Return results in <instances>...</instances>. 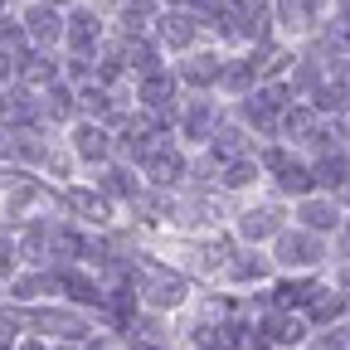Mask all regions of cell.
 I'll return each instance as SVG.
<instances>
[{"mask_svg":"<svg viewBox=\"0 0 350 350\" xmlns=\"http://www.w3.org/2000/svg\"><path fill=\"white\" fill-rule=\"evenodd\" d=\"M20 25H25L29 49H59L64 44V10L49 5V0H29L20 10Z\"/></svg>","mask_w":350,"mask_h":350,"instance_id":"obj_1","label":"cell"},{"mask_svg":"<svg viewBox=\"0 0 350 350\" xmlns=\"http://www.w3.org/2000/svg\"><path fill=\"white\" fill-rule=\"evenodd\" d=\"M64 44H68V54H98L103 49V20H98V10L68 5V15H64Z\"/></svg>","mask_w":350,"mask_h":350,"instance_id":"obj_2","label":"cell"},{"mask_svg":"<svg viewBox=\"0 0 350 350\" xmlns=\"http://www.w3.org/2000/svg\"><path fill=\"white\" fill-rule=\"evenodd\" d=\"M278 262H282V268H317V262H321V234L282 229L278 234Z\"/></svg>","mask_w":350,"mask_h":350,"instance_id":"obj_3","label":"cell"},{"mask_svg":"<svg viewBox=\"0 0 350 350\" xmlns=\"http://www.w3.org/2000/svg\"><path fill=\"white\" fill-rule=\"evenodd\" d=\"M25 326L44 331V336H59V340H83L88 336L78 312H54V306H25Z\"/></svg>","mask_w":350,"mask_h":350,"instance_id":"obj_4","label":"cell"},{"mask_svg":"<svg viewBox=\"0 0 350 350\" xmlns=\"http://www.w3.org/2000/svg\"><path fill=\"white\" fill-rule=\"evenodd\" d=\"M54 282H59V292L68 297V301H78V306H103V278H93L88 268H78V262H64V268H54Z\"/></svg>","mask_w":350,"mask_h":350,"instance_id":"obj_5","label":"cell"},{"mask_svg":"<svg viewBox=\"0 0 350 350\" xmlns=\"http://www.w3.org/2000/svg\"><path fill=\"white\" fill-rule=\"evenodd\" d=\"M200 15L195 10H161L156 15V44L161 49H190L195 34H200Z\"/></svg>","mask_w":350,"mask_h":350,"instance_id":"obj_6","label":"cell"},{"mask_svg":"<svg viewBox=\"0 0 350 350\" xmlns=\"http://www.w3.org/2000/svg\"><path fill=\"white\" fill-rule=\"evenodd\" d=\"M142 170H146V180H151V185H161V190H165V185H175V180H185V170H190V165H185V156H180V151H175V146L161 137V142L146 151Z\"/></svg>","mask_w":350,"mask_h":350,"instance_id":"obj_7","label":"cell"},{"mask_svg":"<svg viewBox=\"0 0 350 350\" xmlns=\"http://www.w3.org/2000/svg\"><path fill=\"white\" fill-rule=\"evenodd\" d=\"M73 156L88 161V165L107 161V156H112V126H107V122H93V117H83V122L73 126Z\"/></svg>","mask_w":350,"mask_h":350,"instance_id":"obj_8","label":"cell"},{"mask_svg":"<svg viewBox=\"0 0 350 350\" xmlns=\"http://www.w3.org/2000/svg\"><path fill=\"white\" fill-rule=\"evenodd\" d=\"M137 292H142V301L151 306V312H165V306H180L190 287H185V278H170V273L151 268L146 282H137Z\"/></svg>","mask_w":350,"mask_h":350,"instance_id":"obj_9","label":"cell"},{"mask_svg":"<svg viewBox=\"0 0 350 350\" xmlns=\"http://www.w3.org/2000/svg\"><path fill=\"white\" fill-rule=\"evenodd\" d=\"M59 78H64V64L54 59V49H29L20 59V88H29V93H44Z\"/></svg>","mask_w":350,"mask_h":350,"instance_id":"obj_10","label":"cell"},{"mask_svg":"<svg viewBox=\"0 0 350 350\" xmlns=\"http://www.w3.org/2000/svg\"><path fill=\"white\" fill-rule=\"evenodd\" d=\"M59 200H64V209H68V214H78V219H83V224H107V214H112V200H107L103 190L68 185Z\"/></svg>","mask_w":350,"mask_h":350,"instance_id":"obj_11","label":"cell"},{"mask_svg":"<svg viewBox=\"0 0 350 350\" xmlns=\"http://www.w3.org/2000/svg\"><path fill=\"white\" fill-rule=\"evenodd\" d=\"M49 126H10V156L5 161H25V165H39L49 156Z\"/></svg>","mask_w":350,"mask_h":350,"instance_id":"obj_12","label":"cell"},{"mask_svg":"<svg viewBox=\"0 0 350 350\" xmlns=\"http://www.w3.org/2000/svg\"><path fill=\"white\" fill-rule=\"evenodd\" d=\"M219 73H224V59H219V54H190V59H180V83L195 88V93L214 88Z\"/></svg>","mask_w":350,"mask_h":350,"instance_id":"obj_13","label":"cell"},{"mask_svg":"<svg viewBox=\"0 0 350 350\" xmlns=\"http://www.w3.org/2000/svg\"><path fill=\"white\" fill-rule=\"evenodd\" d=\"M239 234L243 239H273V234H282V209L278 204H258V209H243L239 214Z\"/></svg>","mask_w":350,"mask_h":350,"instance_id":"obj_14","label":"cell"},{"mask_svg":"<svg viewBox=\"0 0 350 350\" xmlns=\"http://www.w3.org/2000/svg\"><path fill=\"white\" fill-rule=\"evenodd\" d=\"M117 49H122V64H126V73H156L161 68V49H156V44L151 39H137V34H126L122 44H117Z\"/></svg>","mask_w":350,"mask_h":350,"instance_id":"obj_15","label":"cell"},{"mask_svg":"<svg viewBox=\"0 0 350 350\" xmlns=\"http://www.w3.org/2000/svg\"><path fill=\"white\" fill-rule=\"evenodd\" d=\"M297 219H301V229L321 234V229H336L340 224V204L336 200H321V195H306L301 209H297Z\"/></svg>","mask_w":350,"mask_h":350,"instance_id":"obj_16","label":"cell"},{"mask_svg":"<svg viewBox=\"0 0 350 350\" xmlns=\"http://www.w3.org/2000/svg\"><path fill=\"white\" fill-rule=\"evenodd\" d=\"M49 292H59V282H54V273H15L10 278V301L15 306H34L39 297H49Z\"/></svg>","mask_w":350,"mask_h":350,"instance_id":"obj_17","label":"cell"},{"mask_svg":"<svg viewBox=\"0 0 350 350\" xmlns=\"http://www.w3.org/2000/svg\"><path fill=\"white\" fill-rule=\"evenodd\" d=\"M98 190H103L107 200H131V204L142 200V185H137V175H131L126 165H107V170L98 175Z\"/></svg>","mask_w":350,"mask_h":350,"instance_id":"obj_18","label":"cell"},{"mask_svg":"<svg viewBox=\"0 0 350 350\" xmlns=\"http://www.w3.org/2000/svg\"><path fill=\"white\" fill-rule=\"evenodd\" d=\"M214 122H219V107H214V98H195L185 112H180V126H185V137H214Z\"/></svg>","mask_w":350,"mask_h":350,"instance_id":"obj_19","label":"cell"},{"mask_svg":"<svg viewBox=\"0 0 350 350\" xmlns=\"http://www.w3.org/2000/svg\"><path fill=\"white\" fill-rule=\"evenodd\" d=\"M209 151H214L219 165H224V161H243V156H253V146H248V137H243V126H219V131H214V142H209Z\"/></svg>","mask_w":350,"mask_h":350,"instance_id":"obj_20","label":"cell"},{"mask_svg":"<svg viewBox=\"0 0 350 350\" xmlns=\"http://www.w3.org/2000/svg\"><path fill=\"white\" fill-rule=\"evenodd\" d=\"M258 331H268V340H273V345H297V340L306 336V321H301V317H292V312H273Z\"/></svg>","mask_w":350,"mask_h":350,"instance_id":"obj_21","label":"cell"},{"mask_svg":"<svg viewBox=\"0 0 350 350\" xmlns=\"http://www.w3.org/2000/svg\"><path fill=\"white\" fill-rule=\"evenodd\" d=\"M317 126H321V122H317V107H287L282 122H278V131H287L292 142H312Z\"/></svg>","mask_w":350,"mask_h":350,"instance_id":"obj_22","label":"cell"},{"mask_svg":"<svg viewBox=\"0 0 350 350\" xmlns=\"http://www.w3.org/2000/svg\"><path fill=\"white\" fill-rule=\"evenodd\" d=\"M345 175H350V161H345V151H340V146H336V151H326V156L312 165V180H317V185H326V190H336Z\"/></svg>","mask_w":350,"mask_h":350,"instance_id":"obj_23","label":"cell"},{"mask_svg":"<svg viewBox=\"0 0 350 350\" xmlns=\"http://www.w3.org/2000/svg\"><path fill=\"white\" fill-rule=\"evenodd\" d=\"M278 185H282L287 195H301V200H306V195L317 190V180H312V170H306V165H297L292 156H287V161L278 165Z\"/></svg>","mask_w":350,"mask_h":350,"instance_id":"obj_24","label":"cell"},{"mask_svg":"<svg viewBox=\"0 0 350 350\" xmlns=\"http://www.w3.org/2000/svg\"><path fill=\"white\" fill-rule=\"evenodd\" d=\"M219 83L229 88V93H253V83H258V68H253V59H234V64H224V73H219Z\"/></svg>","mask_w":350,"mask_h":350,"instance_id":"obj_25","label":"cell"},{"mask_svg":"<svg viewBox=\"0 0 350 350\" xmlns=\"http://www.w3.org/2000/svg\"><path fill=\"white\" fill-rule=\"evenodd\" d=\"M156 0H122V29L126 34H137V29H146V25H156Z\"/></svg>","mask_w":350,"mask_h":350,"instance_id":"obj_26","label":"cell"},{"mask_svg":"<svg viewBox=\"0 0 350 350\" xmlns=\"http://www.w3.org/2000/svg\"><path fill=\"white\" fill-rule=\"evenodd\" d=\"M229 278L258 282V278H268V262H262L258 253H229Z\"/></svg>","mask_w":350,"mask_h":350,"instance_id":"obj_27","label":"cell"},{"mask_svg":"<svg viewBox=\"0 0 350 350\" xmlns=\"http://www.w3.org/2000/svg\"><path fill=\"white\" fill-rule=\"evenodd\" d=\"M258 156H243V161H224V185L229 190H243V185H253L258 180Z\"/></svg>","mask_w":350,"mask_h":350,"instance_id":"obj_28","label":"cell"},{"mask_svg":"<svg viewBox=\"0 0 350 350\" xmlns=\"http://www.w3.org/2000/svg\"><path fill=\"white\" fill-rule=\"evenodd\" d=\"M312 317H317V321H336V317H345V292L321 287V292L312 297Z\"/></svg>","mask_w":350,"mask_h":350,"instance_id":"obj_29","label":"cell"},{"mask_svg":"<svg viewBox=\"0 0 350 350\" xmlns=\"http://www.w3.org/2000/svg\"><path fill=\"white\" fill-rule=\"evenodd\" d=\"M312 20V0H278V25L282 29H306Z\"/></svg>","mask_w":350,"mask_h":350,"instance_id":"obj_30","label":"cell"},{"mask_svg":"<svg viewBox=\"0 0 350 350\" xmlns=\"http://www.w3.org/2000/svg\"><path fill=\"white\" fill-rule=\"evenodd\" d=\"M326 44H331V54H350V15L345 10L326 25Z\"/></svg>","mask_w":350,"mask_h":350,"instance_id":"obj_31","label":"cell"},{"mask_svg":"<svg viewBox=\"0 0 350 350\" xmlns=\"http://www.w3.org/2000/svg\"><path fill=\"white\" fill-rule=\"evenodd\" d=\"M15 273H20V243L15 234L0 229V278H15Z\"/></svg>","mask_w":350,"mask_h":350,"instance_id":"obj_32","label":"cell"},{"mask_svg":"<svg viewBox=\"0 0 350 350\" xmlns=\"http://www.w3.org/2000/svg\"><path fill=\"white\" fill-rule=\"evenodd\" d=\"M321 350H350V326H336V331H326Z\"/></svg>","mask_w":350,"mask_h":350,"instance_id":"obj_33","label":"cell"},{"mask_svg":"<svg viewBox=\"0 0 350 350\" xmlns=\"http://www.w3.org/2000/svg\"><path fill=\"white\" fill-rule=\"evenodd\" d=\"M336 204H350V175H345V180L336 185Z\"/></svg>","mask_w":350,"mask_h":350,"instance_id":"obj_34","label":"cell"},{"mask_svg":"<svg viewBox=\"0 0 350 350\" xmlns=\"http://www.w3.org/2000/svg\"><path fill=\"white\" fill-rule=\"evenodd\" d=\"M0 350H15V336H10V326H0Z\"/></svg>","mask_w":350,"mask_h":350,"instance_id":"obj_35","label":"cell"},{"mask_svg":"<svg viewBox=\"0 0 350 350\" xmlns=\"http://www.w3.org/2000/svg\"><path fill=\"white\" fill-rule=\"evenodd\" d=\"M165 5H170V10H190V5H195V0H165Z\"/></svg>","mask_w":350,"mask_h":350,"instance_id":"obj_36","label":"cell"},{"mask_svg":"<svg viewBox=\"0 0 350 350\" xmlns=\"http://www.w3.org/2000/svg\"><path fill=\"white\" fill-rule=\"evenodd\" d=\"M131 350H161V340H137Z\"/></svg>","mask_w":350,"mask_h":350,"instance_id":"obj_37","label":"cell"},{"mask_svg":"<svg viewBox=\"0 0 350 350\" xmlns=\"http://www.w3.org/2000/svg\"><path fill=\"white\" fill-rule=\"evenodd\" d=\"M15 350H44V345H39V340H25V345H15Z\"/></svg>","mask_w":350,"mask_h":350,"instance_id":"obj_38","label":"cell"},{"mask_svg":"<svg viewBox=\"0 0 350 350\" xmlns=\"http://www.w3.org/2000/svg\"><path fill=\"white\" fill-rule=\"evenodd\" d=\"M340 248H345V253H350V224H345V234H340Z\"/></svg>","mask_w":350,"mask_h":350,"instance_id":"obj_39","label":"cell"},{"mask_svg":"<svg viewBox=\"0 0 350 350\" xmlns=\"http://www.w3.org/2000/svg\"><path fill=\"white\" fill-rule=\"evenodd\" d=\"M49 5H59V10H64V5H73V0H49Z\"/></svg>","mask_w":350,"mask_h":350,"instance_id":"obj_40","label":"cell"},{"mask_svg":"<svg viewBox=\"0 0 350 350\" xmlns=\"http://www.w3.org/2000/svg\"><path fill=\"white\" fill-rule=\"evenodd\" d=\"M98 5H122V0H98Z\"/></svg>","mask_w":350,"mask_h":350,"instance_id":"obj_41","label":"cell"},{"mask_svg":"<svg viewBox=\"0 0 350 350\" xmlns=\"http://www.w3.org/2000/svg\"><path fill=\"white\" fill-rule=\"evenodd\" d=\"M0 15H5V0H0Z\"/></svg>","mask_w":350,"mask_h":350,"instance_id":"obj_42","label":"cell"},{"mask_svg":"<svg viewBox=\"0 0 350 350\" xmlns=\"http://www.w3.org/2000/svg\"><path fill=\"white\" fill-rule=\"evenodd\" d=\"M59 350H73V345H59Z\"/></svg>","mask_w":350,"mask_h":350,"instance_id":"obj_43","label":"cell"},{"mask_svg":"<svg viewBox=\"0 0 350 350\" xmlns=\"http://www.w3.org/2000/svg\"><path fill=\"white\" fill-rule=\"evenodd\" d=\"M25 5H29V0H25Z\"/></svg>","mask_w":350,"mask_h":350,"instance_id":"obj_44","label":"cell"}]
</instances>
